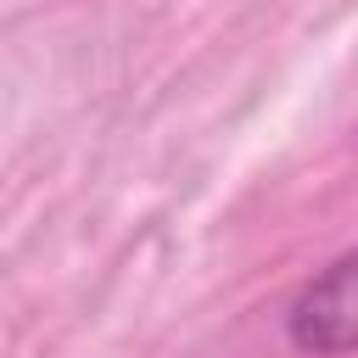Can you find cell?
Returning a JSON list of instances; mask_svg holds the SVG:
<instances>
[{
    "mask_svg": "<svg viewBox=\"0 0 358 358\" xmlns=\"http://www.w3.org/2000/svg\"><path fill=\"white\" fill-rule=\"evenodd\" d=\"M285 336L302 358H347L352 347V252L324 263L285 302Z\"/></svg>",
    "mask_w": 358,
    "mask_h": 358,
    "instance_id": "obj_1",
    "label": "cell"
}]
</instances>
